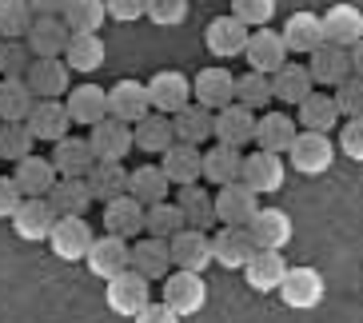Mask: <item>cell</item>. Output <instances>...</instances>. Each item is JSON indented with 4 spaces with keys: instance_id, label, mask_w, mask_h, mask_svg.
<instances>
[{
    "instance_id": "cell-37",
    "label": "cell",
    "mask_w": 363,
    "mask_h": 323,
    "mask_svg": "<svg viewBox=\"0 0 363 323\" xmlns=\"http://www.w3.org/2000/svg\"><path fill=\"white\" fill-rule=\"evenodd\" d=\"M299 124L288 116V112H267V116H256V144L264 152H284L291 148V140H296Z\"/></svg>"
},
{
    "instance_id": "cell-31",
    "label": "cell",
    "mask_w": 363,
    "mask_h": 323,
    "mask_svg": "<svg viewBox=\"0 0 363 323\" xmlns=\"http://www.w3.org/2000/svg\"><path fill=\"white\" fill-rule=\"evenodd\" d=\"M132 144H136L144 156H160L176 144V128H172V116L164 112H148L144 120L132 124Z\"/></svg>"
},
{
    "instance_id": "cell-35",
    "label": "cell",
    "mask_w": 363,
    "mask_h": 323,
    "mask_svg": "<svg viewBox=\"0 0 363 323\" xmlns=\"http://www.w3.org/2000/svg\"><path fill=\"white\" fill-rule=\"evenodd\" d=\"M52 164L60 176H88L92 172V164H96V152H92V144L80 140V136H60V140L52 144Z\"/></svg>"
},
{
    "instance_id": "cell-36",
    "label": "cell",
    "mask_w": 363,
    "mask_h": 323,
    "mask_svg": "<svg viewBox=\"0 0 363 323\" xmlns=\"http://www.w3.org/2000/svg\"><path fill=\"white\" fill-rule=\"evenodd\" d=\"M311 88H315V80H311L308 64H299V60H284L272 72V96L284 100V104H299Z\"/></svg>"
},
{
    "instance_id": "cell-39",
    "label": "cell",
    "mask_w": 363,
    "mask_h": 323,
    "mask_svg": "<svg viewBox=\"0 0 363 323\" xmlns=\"http://www.w3.org/2000/svg\"><path fill=\"white\" fill-rule=\"evenodd\" d=\"M88 188H92V200L108 204L112 196H124L128 192V168L124 160H96L92 172H88Z\"/></svg>"
},
{
    "instance_id": "cell-47",
    "label": "cell",
    "mask_w": 363,
    "mask_h": 323,
    "mask_svg": "<svg viewBox=\"0 0 363 323\" xmlns=\"http://www.w3.org/2000/svg\"><path fill=\"white\" fill-rule=\"evenodd\" d=\"M180 227H184V212H180L176 204L160 200V204H148V208H144V232H148V236L172 239Z\"/></svg>"
},
{
    "instance_id": "cell-11",
    "label": "cell",
    "mask_w": 363,
    "mask_h": 323,
    "mask_svg": "<svg viewBox=\"0 0 363 323\" xmlns=\"http://www.w3.org/2000/svg\"><path fill=\"white\" fill-rule=\"evenodd\" d=\"M168 248H172V264H176V268L203 271L212 264V236H208V227L184 224L180 232L168 239Z\"/></svg>"
},
{
    "instance_id": "cell-56",
    "label": "cell",
    "mask_w": 363,
    "mask_h": 323,
    "mask_svg": "<svg viewBox=\"0 0 363 323\" xmlns=\"http://www.w3.org/2000/svg\"><path fill=\"white\" fill-rule=\"evenodd\" d=\"M132 319H136V323H176V319H180V315H176V312H172V307H168V303H144V307H140V312L136 315H132Z\"/></svg>"
},
{
    "instance_id": "cell-26",
    "label": "cell",
    "mask_w": 363,
    "mask_h": 323,
    "mask_svg": "<svg viewBox=\"0 0 363 323\" xmlns=\"http://www.w3.org/2000/svg\"><path fill=\"white\" fill-rule=\"evenodd\" d=\"M68 36H72V28L60 16H33L28 33H24V44H28L33 56H65Z\"/></svg>"
},
{
    "instance_id": "cell-44",
    "label": "cell",
    "mask_w": 363,
    "mask_h": 323,
    "mask_svg": "<svg viewBox=\"0 0 363 323\" xmlns=\"http://www.w3.org/2000/svg\"><path fill=\"white\" fill-rule=\"evenodd\" d=\"M36 96L24 76H0V120H24L33 112Z\"/></svg>"
},
{
    "instance_id": "cell-1",
    "label": "cell",
    "mask_w": 363,
    "mask_h": 323,
    "mask_svg": "<svg viewBox=\"0 0 363 323\" xmlns=\"http://www.w3.org/2000/svg\"><path fill=\"white\" fill-rule=\"evenodd\" d=\"M291 160L299 176H323L335 164V144H331V132H315V128H299L291 148L284 152Z\"/></svg>"
},
{
    "instance_id": "cell-14",
    "label": "cell",
    "mask_w": 363,
    "mask_h": 323,
    "mask_svg": "<svg viewBox=\"0 0 363 323\" xmlns=\"http://www.w3.org/2000/svg\"><path fill=\"white\" fill-rule=\"evenodd\" d=\"M128 259H132V244L124 236H116V232H104L100 239H92V248H88L84 264L92 276H100V280H112L116 271L128 268Z\"/></svg>"
},
{
    "instance_id": "cell-6",
    "label": "cell",
    "mask_w": 363,
    "mask_h": 323,
    "mask_svg": "<svg viewBox=\"0 0 363 323\" xmlns=\"http://www.w3.org/2000/svg\"><path fill=\"white\" fill-rule=\"evenodd\" d=\"M148 100H152V112L176 116L184 104H192V80L184 72H176V68H160L148 80Z\"/></svg>"
},
{
    "instance_id": "cell-50",
    "label": "cell",
    "mask_w": 363,
    "mask_h": 323,
    "mask_svg": "<svg viewBox=\"0 0 363 323\" xmlns=\"http://www.w3.org/2000/svg\"><path fill=\"white\" fill-rule=\"evenodd\" d=\"M331 96H335V108H340L343 120L352 116H363V76H347V80H340V84L331 88Z\"/></svg>"
},
{
    "instance_id": "cell-27",
    "label": "cell",
    "mask_w": 363,
    "mask_h": 323,
    "mask_svg": "<svg viewBox=\"0 0 363 323\" xmlns=\"http://www.w3.org/2000/svg\"><path fill=\"white\" fill-rule=\"evenodd\" d=\"M65 108H68V116H72V124L92 128V124H100V120L108 116V88H100V84L68 88V92H65Z\"/></svg>"
},
{
    "instance_id": "cell-34",
    "label": "cell",
    "mask_w": 363,
    "mask_h": 323,
    "mask_svg": "<svg viewBox=\"0 0 363 323\" xmlns=\"http://www.w3.org/2000/svg\"><path fill=\"white\" fill-rule=\"evenodd\" d=\"M320 21H323V40H331V44L352 48L363 36V12L355 8V4H331Z\"/></svg>"
},
{
    "instance_id": "cell-29",
    "label": "cell",
    "mask_w": 363,
    "mask_h": 323,
    "mask_svg": "<svg viewBox=\"0 0 363 323\" xmlns=\"http://www.w3.org/2000/svg\"><path fill=\"white\" fill-rule=\"evenodd\" d=\"M12 180H16V188H21V196H48V188L60 180V172H56L52 156H33V152H28V156L16 160Z\"/></svg>"
},
{
    "instance_id": "cell-59",
    "label": "cell",
    "mask_w": 363,
    "mask_h": 323,
    "mask_svg": "<svg viewBox=\"0 0 363 323\" xmlns=\"http://www.w3.org/2000/svg\"><path fill=\"white\" fill-rule=\"evenodd\" d=\"M347 56H352V72H355V76H363V36L352 44V48H347Z\"/></svg>"
},
{
    "instance_id": "cell-46",
    "label": "cell",
    "mask_w": 363,
    "mask_h": 323,
    "mask_svg": "<svg viewBox=\"0 0 363 323\" xmlns=\"http://www.w3.org/2000/svg\"><path fill=\"white\" fill-rule=\"evenodd\" d=\"M36 144V136L28 132V124L24 120H0V160H21V156H28Z\"/></svg>"
},
{
    "instance_id": "cell-22",
    "label": "cell",
    "mask_w": 363,
    "mask_h": 323,
    "mask_svg": "<svg viewBox=\"0 0 363 323\" xmlns=\"http://www.w3.org/2000/svg\"><path fill=\"white\" fill-rule=\"evenodd\" d=\"M128 268H136L140 276L148 283H156V280H164L172 271V248H168V239H160V236H144L132 244V259H128Z\"/></svg>"
},
{
    "instance_id": "cell-4",
    "label": "cell",
    "mask_w": 363,
    "mask_h": 323,
    "mask_svg": "<svg viewBox=\"0 0 363 323\" xmlns=\"http://www.w3.org/2000/svg\"><path fill=\"white\" fill-rule=\"evenodd\" d=\"M92 227H88L84 215H56L52 232H48V244H52V251L65 264H80V259L88 256V248H92Z\"/></svg>"
},
{
    "instance_id": "cell-30",
    "label": "cell",
    "mask_w": 363,
    "mask_h": 323,
    "mask_svg": "<svg viewBox=\"0 0 363 323\" xmlns=\"http://www.w3.org/2000/svg\"><path fill=\"white\" fill-rule=\"evenodd\" d=\"M52 204L56 215H84L92 204V188H88V176H60V180L48 188L44 196Z\"/></svg>"
},
{
    "instance_id": "cell-16",
    "label": "cell",
    "mask_w": 363,
    "mask_h": 323,
    "mask_svg": "<svg viewBox=\"0 0 363 323\" xmlns=\"http://www.w3.org/2000/svg\"><path fill=\"white\" fill-rule=\"evenodd\" d=\"M68 76H72V68L65 64V56H33V64L24 72V84L33 88V96L60 100L68 92Z\"/></svg>"
},
{
    "instance_id": "cell-33",
    "label": "cell",
    "mask_w": 363,
    "mask_h": 323,
    "mask_svg": "<svg viewBox=\"0 0 363 323\" xmlns=\"http://www.w3.org/2000/svg\"><path fill=\"white\" fill-rule=\"evenodd\" d=\"M279 36H284V44H288V52L308 56L311 48H320V44H323V21H320V12H291Z\"/></svg>"
},
{
    "instance_id": "cell-43",
    "label": "cell",
    "mask_w": 363,
    "mask_h": 323,
    "mask_svg": "<svg viewBox=\"0 0 363 323\" xmlns=\"http://www.w3.org/2000/svg\"><path fill=\"white\" fill-rule=\"evenodd\" d=\"M168 176H164L160 164H140L136 172H128V192L136 196L140 204H160V200H168Z\"/></svg>"
},
{
    "instance_id": "cell-41",
    "label": "cell",
    "mask_w": 363,
    "mask_h": 323,
    "mask_svg": "<svg viewBox=\"0 0 363 323\" xmlns=\"http://www.w3.org/2000/svg\"><path fill=\"white\" fill-rule=\"evenodd\" d=\"M65 64L72 72H96L104 64V40H100V33H72L68 36Z\"/></svg>"
},
{
    "instance_id": "cell-12",
    "label": "cell",
    "mask_w": 363,
    "mask_h": 323,
    "mask_svg": "<svg viewBox=\"0 0 363 323\" xmlns=\"http://www.w3.org/2000/svg\"><path fill=\"white\" fill-rule=\"evenodd\" d=\"M52 224H56V212L44 196H24L21 204H16V212H12V227H16V236H21L24 244L48 239Z\"/></svg>"
},
{
    "instance_id": "cell-21",
    "label": "cell",
    "mask_w": 363,
    "mask_h": 323,
    "mask_svg": "<svg viewBox=\"0 0 363 323\" xmlns=\"http://www.w3.org/2000/svg\"><path fill=\"white\" fill-rule=\"evenodd\" d=\"M152 112V100H148V84L140 80H116L108 88V116L124 120V124H136Z\"/></svg>"
},
{
    "instance_id": "cell-49",
    "label": "cell",
    "mask_w": 363,
    "mask_h": 323,
    "mask_svg": "<svg viewBox=\"0 0 363 323\" xmlns=\"http://www.w3.org/2000/svg\"><path fill=\"white\" fill-rule=\"evenodd\" d=\"M235 100H240V104H247V108L272 104V76L256 72V68H247L244 76H235Z\"/></svg>"
},
{
    "instance_id": "cell-7",
    "label": "cell",
    "mask_w": 363,
    "mask_h": 323,
    "mask_svg": "<svg viewBox=\"0 0 363 323\" xmlns=\"http://www.w3.org/2000/svg\"><path fill=\"white\" fill-rule=\"evenodd\" d=\"M256 251V239L247 232V224H220V232L212 236V264L228 271H240Z\"/></svg>"
},
{
    "instance_id": "cell-55",
    "label": "cell",
    "mask_w": 363,
    "mask_h": 323,
    "mask_svg": "<svg viewBox=\"0 0 363 323\" xmlns=\"http://www.w3.org/2000/svg\"><path fill=\"white\" fill-rule=\"evenodd\" d=\"M104 8H108V16H112V21L132 24V21H144L148 0H104Z\"/></svg>"
},
{
    "instance_id": "cell-19",
    "label": "cell",
    "mask_w": 363,
    "mask_h": 323,
    "mask_svg": "<svg viewBox=\"0 0 363 323\" xmlns=\"http://www.w3.org/2000/svg\"><path fill=\"white\" fill-rule=\"evenodd\" d=\"M160 168H164V176H168L172 188H184V183L203 180V152H200V144L176 140L168 152H160Z\"/></svg>"
},
{
    "instance_id": "cell-28",
    "label": "cell",
    "mask_w": 363,
    "mask_h": 323,
    "mask_svg": "<svg viewBox=\"0 0 363 323\" xmlns=\"http://www.w3.org/2000/svg\"><path fill=\"white\" fill-rule=\"evenodd\" d=\"M104 227L116 232V236H124V239L144 236V204H140L132 192L112 196V200L104 204Z\"/></svg>"
},
{
    "instance_id": "cell-25",
    "label": "cell",
    "mask_w": 363,
    "mask_h": 323,
    "mask_svg": "<svg viewBox=\"0 0 363 323\" xmlns=\"http://www.w3.org/2000/svg\"><path fill=\"white\" fill-rule=\"evenodd\" d=\"M284 271H288V259L279 248H256L252 259L244 264V276H247V288L267 295V291H276L279 280H284Z\"/></svg>"
},
{
    "instance_id": "cell-54",
    "label": "cell",
    "mask_w": 363,
    "mask_h": 323,
    "mask_svg": "<svg viewBox=\"0 0 363 323\" xmlns=\"http://www.w3.org/2000/svg\"><path fill=\"white\" fill-rule=\"evenodd\" d=\"M340 152L347 160L363 164V116H352L347 124H340Z\"/></svg>"
},
{
    "instance_id": "cell-48",
    "label": "cell",
    "mask_w": 363,
    "mask_h": 323,
    "mask_svg": "<svg viewBox=\"0 0 363 323\" xmlns=\"http://www.w3.org/2000/svg\"><path fill=\"white\" fill-rule=\"evenodd\" d=\"M33 16L28 0H0V40H24Z\"/></svg>"
},
{
    "instance_id": "cell-15",
    "label": "cell",
    "mask_w": 363,
    "mask_h": 323,
    "mask_svg": "<svg viewBox=\"0 0 363 323\" xmlns=\"http://www.w3.org/2000/svg\"><path fill=\"white\" fill-rule=\"evenodd\" d=\"M104 300H108V307H112L116 315H128L132 319V315L148 303V280H144L136 268H124V271H116V276L108 280Z\"/></svg>"
},
{
    "instance_id": "cell-2",
    "label": "cell",
    "mask_w": 363,
    "mask_h": 323,
    "mask_svg": "<svg viewBox=\"0 0 363 323\" xmlns=\"http://www.w3.org/2000/svg\"><path fill=\"white\" fill-rule=\"evenodd\" d=\"M164 303L172 312L180 315H196L203 312L208 303V283H203V271H188V268H176L164 276Z\"/></svg>"
},
{
    "instance_id": "cell-53",
    "label": "cell",
    "mask_w": 363,
    "mask_h": 323,
    "mask_svg": "<svg viewBox=\"0 0 363 323\" xmlns=\"http://www.w3.org/2000/svg\"><path fill=\"white\" fill-rule=\"evenodd\" d=\"M232 16H240L247 28L272 24V16H276V0H232Z\"/></svg>"
},
{
    "instance_id": "cell-52",
    "label": "cell",
    "mask_w": 363,
    "mask_h": 323,
    "mask_svg": "<svg viewBox=\"0 0 363 323\" xmlns=\"http://www.w3.org/2000/svg\"><path fill=\"white\" fill-rule=\"evenodd\" d=\"M33 64V52L24 40H0V76H24Z\"/></svg>"
},
{
    "instance_id": "cell-51",
    "label": "cell",
    "mask_w": 363,
    "mask_h": 323,
    "mask_svg": "<svg viewBox=\"0 0 363 323\" xmlns=\"http://www.w3.org/2000/svg\"><path fill=\"white\" fill-rule=\"evenodd\" d=\"M144 16L160 28H176V24L188 21V0H148Z\"/></svg>"
},
{
    "instance_id": "cell-23",
    "label": "cell",
    "mask_w": 363,
    "mask_h": 323,
    "mask_svg": "<svg viewBox=\"0 0 363 323\" xmlns=\"http://www.w3.org/2000/svg\"><path fill=\"white\" fill-rule=\"evenodd\" d=\"M247 232H252V239H256V248H288L291 244V215L284 212V208H259L252 220H247Z\"/></svg>"
},
{
    "instance_id": "cell-58",
    "label": "cell",
    "mask_w": 363,
    "mask_h": 323,
    "mask_svg": "<svg viewBox=\"0 0 363 323\" xmlns=\"http://www.w3.org/2000/svg\"><path fill=\"white\" fill-rule=\"evenodd\" d=\"M28 8H33L36 16H60V12H65V0H28Z\"/></svg>"
},
{
    "instance_id": "cell-13",
    "label": "cell",
    "mask_w": 363,
    "mask_h": 323,
    "mask_svg": "<svg viewBox=\"0 0 363 323\" xmlns=\"http://www.w3.org/2000/svg\"><path fill=\"white\" fill-rule=\"evenodd\" d=\"M212 204H216V224H247L259 212V192H252L244 180H232L212 196Z\"/></svg>"
},
{
    "instance_id": "cell-40",
    "label": "cell",
    "mask_w": 363,
    "mask_h": 323,
    "mask_svg": "<svg viewBox=\"0 0 363 323\" xmlns=\"http://www.w3.org/2000/svg\"><path fill=\"white\" fill-rule=\"evenodd\" d=\"M200 183H203V180L184 183L180 192H176V208L184 212V224L212 227V224H216V204H212V196H208V188H200Z\"/></svg>"
},
{
    "instance_id": "cell-18",
    "label": "cell",
    "mask_w": 363,
    "mask_h": 323,
    "mask_svg": "<svg viewBox=\"0 0 363 323\" xmlns=\"http://www.w3.org/2000/svg\"><path fill=\"white\" fill-rule=\"evenodd\" d=\"M308 72H311V80H315L320 88H335L340 80L352 76V56H347L343 44L323 40L320 48H311L308 52Z\"/></svg>"
},
{
    "instance_id": "cell-38",
    "label": "cell",
    "mask_w": 363,
    "mask_h": 323,
    "mask_svg": "<svg viewBox=\"0 0 363 323\" xmlns=\"http://www.w3.org/2000/svg\"><path fill=\"white\" fill-rule=\"evenodd\" d=\"M299 128H315V132H331L335 128V124H340V108H335V96H331V92H315V88H311L308 96L299 100Z\"/></svg>"
},
{
    "instance_id": "cell-42",
    "label": "cell",
    "mask_w": 363,
    "mask_h": 323,
    "mask_svg": "<svg viewBox=\"0 0 363 323\" xmlns=\"http://www.w3.org/2000/svg\"><path fill=\"white\" fill-rule=\"evenodd\" d=\"M212 124H216V112L203 104H184L176 116H172V128H176V140H188V144H203L212 136Z\"/></svg>"
},
{
    "instance_id": "cell-17",
    "label": "cell",
    "mask_w": 363,
    "mask_h": 323,
    "mask_svg": "<svg viewBox=\"0 0 363 323\" xmlns=\"http://www.w3.org/2000/svg\"><path fill=\"white\" fill-rule=\"evenodd\" d=\"M247 28L240 16H216L208 28H203V44H208V52L216 56V60H232V56H244V44H247Z\"/></svg>"
},
{
    "instance_id": "cell-9",
    "label": "cell",
    "mask_w": 363,
    "mask_h": 323,
    "mask_svg": "<svg viewBox=\"0 0 363 323\" xmlns=\"http://www.w3.org/2000/svg\"><path fill=\"white\" fill-rule=\"evenodd\" d=\"M288 44H284V36L276 33V28H267V24H259V28H252L247 33V44H244V60L247 68H256V72H276L284 60H288Z\"/></svg>"
},
{
    "instance_id": "cell-24",
    "label": "cell",
    "mask_w": 363,
    "mask_h": 323,
    "mask_svg": "<svg viewBox=\"0 0 363 323\" xmlns=\"http://www.w3.org/2000/svg\"><path fill=\"white\" fill-rule=\"evenodd\" d=\"M192 100L203 108H224L235 100V76L228 72L224 64H212V68H200V76L192 80Z\"/></svg>"
},
{
    "instance_id": "cell-3",
    "label": "cell",
    "mask_w": 363,
    "mask_h": 323,
    "mask_svg": "<svg viewBox=\"0 0 363 323\" xmlns=\"http://www.w3.org/2000/svg\"><path fill=\"white\" fill-rule=\"evenodd\" d=\"M276 291H279V300L288 303V307H296V312H308V307H320L328 283H323V276H320L315 268L299 264V268H288V271H284V280H279Z\"/></svg>"
},
{
    "instance_id": "cell-45",
    "label": "cell",
    "mask_w": 363,
    "mask_h": 323,
    "mask_svg": "<svg viewBox=\"0 0 363 323\" xmlns=\"http://www.w3.org/2000/svg\"><path fill=\"white\" fill-rule=\"evenodd\" d=\"M60 21H65L72 33H100L104 21H108V8H104V0H65Z\"/></svg>"
},
{
    "instance_id": "cell-20",
    "label": "cell",
    "mask_w": 363,
    "mask_h": 323,
    "mask_svg": "<svg viewBox=\"0 0 363 323\" xmlns=\"http://www.w3.org/2000/svg\"><path fill=\"white\" fill-rule=\"evenodd\" d=\"M88 144H92V152H96V160H124L136 144H132V124H124V120L116 116H104L100 124H92L88 128Z\"/></svg>"
},
{
    "instance_id": "cell-8",
    "label": "cell",
    "mask_w": 363,
    "mask_h": 323,
    "mask_svg": "<svg viewBox=\"0 0 363 323\" xmlns=\"http://www.w3.org/2000/svg\"><path fill=\"white\" fill-rule=\"evenodd\" d=\"M240 180L252 188V192L259 196H272L284 188V180H288V168H284V156L279 152H252V156H244V172H240Z\"/></svg>"
},
{
    "instance_id": "cell-57",
    "label": "cell",
    "mask_w": 363,
    "mask_h": 323,
    "mask_svg": "<svg viewBox=\"0 0 363 323\" xmlns=\"http://www.w3.org/2000/svg\"><path fill=\"white\" fill-rule=\"evenodd\" d=\"M21 200L24 196H21V188H16V180H12V176H0V220H12V212H16Z\"/></svg>"
},
{
    "instance_id": "cell-5",
    "label": "cell",
    "mask_w": 363,
    "mask_h": 323,
    "mask_svg": "<svg viewBox=\"0 0 363 323\" xmlns=\"http://www.w3.org/2000/svg\"><path fill=\"white\" fill-rule=\"evenodd\" d=\"M212 136L220 144H232V148H247V144H256V108L240 104V100L216 108Z\"/></svg>"
},
{
    "instance_id": "cell-10",
    "label": "cell",
    "mask_w": 363,
    "mask_h": 323,
    "mask_svg": "<svg viewBox=\"0 0 363 323\" xmlns=\"http://www.w3.org/2000/svg\"><path fill=\"white\" fill-rule=\"evenodd\" d=\"M24 124H28V132L44 144H56L60 136L72 132V116H68L65 100H52V96H36V104H33V112L24 116Z\"/></svg>"
},
{
    "instance_id": "cell-32",
    "label": "cell",
    "mask_w": 363,
    "mask_h": 323,
    "mask_svg": "<svg viewBox=\"0 0 363 323\" xmlns=\"http://www.w3.org/2000/svg\"><path fill=\"white\" fill-rule=\"evenodd\" d=\"M240 172H244V148H232V144L216 140V148L203 152V183L224 188V183L240 180Z\"/></svg>"
}]
</instances>
